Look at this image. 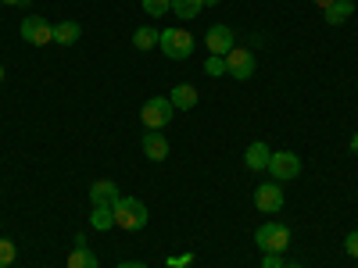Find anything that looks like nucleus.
<instances>
[{"mask_svg": "<svg viewBox=\"0 0 358 268\" xmlns=\"http://www.w3.org/2000/svg\"><path fill=\"white\" fill-rule=\"evenodd\" d=\"M111 211H115V225L126 229V232H136V229L147 225V204L136 200V197H118L111 204Z\"/></svg>", "mask_w": 358, "mask_h": 268, "instance_id": "nucleus-1", "label": "nucleus"}, {"mask_svg": "<svg viewBox=\"0 0 358 268\" xmlns=\"http://www.w3.org/2000/svg\"><path fill=\"white\" fill-rule=\"evenodd\" d=\"M158 47H162V54L169 57V61H187V57L194 54V36L187 33V29H162Z\"/></svg>", "mask_w": 358, "mask_h": 268, "instance_id": "nucleus-2", "label": "nucleus"}, {"mask_svg": "<svg viewBox=\"0 0 358 268\" xmlns=\"http://www.w3.org/2000/svg\"><path fill=\"white\" fill-rule=\"evenodd\" d=\"M255 244L262 254H283L290 247V229L283 222H265L258 232H255Z\"/></svg>", "mask_w": 358, "mask_h": 268, "instance_id": "nucleus-3", "label": "nucleus"}, {"mask_svg": "<svg viewBox=\"0 0 358 268\" xmlns=\"http://www.w3.org/2000/svg\"><path fill=\"white\" fill-rule=\"evenodd\" d=\"M172 114H176V107H172L169 97H151V100L140 107V122L151 129V133H162L172 122Z\"/></svg>", "mask_w": 358, "mask_h": 268, "instance_id": "nucleus-4", "label": "nucleus"}, {"mask_svg": "<svg viewBox=\"0 0 358 268\" xmlns=\"http://www.w3.org/2000/svg\"><path fill=\"white\" fill-rule=\"evenodd\" d=\"M18 33H22L25 43L47 47V43H54V22H47V18H40V15H29V18H22Z\"/></svg>", "mask_w": 358, "mask_h": 268, "instance_id": "nucleus-5", "label": "nucleus"}, {"mask_svg": "<svg viewBox=\"0 0 358 268\" xmlns=\"http://www.w3.org/2000/svg\"><path fill=\"white\" fill-rule=\"evenodd\" d=\"M268 175L276 179V183H287V179H297L301 175V158H297L294 151H273V158H268Z\"/></svg>", "mask_w": 358, "mask_h": 268, "instance_id": "nucleus-6", "label": "nucleus"}, {"mask_svg": "<svg viewBox=\"0 0 358 268\" xmlns=\"http://www.w3.org/2000/svg\"><path fill=\"white\" fill-rule=\"evenodd\" d=\"M255 54L251 50H244V47H233L229 54H226V75H233V79H251L255 75Z\"/></svg>", "mask_w": 358, "mask_h": 268, "instance_id": "nucleus-7", "label": "nucleus"}, {"mask_svg": "<svg viewBox=\"0 0 358 268\" xmlns=\"http://www.w3.org/2000/svg\"><path fill=\"white\" fill-rule=\"evenodd\" d=\"M204 47H208V54L226 57V54L236 47V40H233V29H229V25H212V29H208V36H204Z\"/></svg>", "mask_w": 358, "mask_h": 268, "instance_id": "nucleus-8", "label": "nucleus"}, {"mask_svg": "<svg viewBox=\"0 0 358 268\" xmlns=\"http://www.w3.org/2000/svg\"><path fill=\"white\" fill-rule=\"evenodd\" d=\"M255 207H258V211H265V215L280 211V207H283V186L280 183H262L255 190Z\"/></svg>", "mask_w": 358, "mask_h": 268, "instance_id": "nucleus-9", "label": "nucleus"}, {"mask_svg": "<svg viewBox=\"0 0 358 268\" xmlns=\"http://www.w3.org/2000/svg\"><path fill=\"white\" fill-rule=\"evenodd\" d=\"M118 197L122 193H118V186L111 183V179H97V183L90 186V200H94V207H111Z\"/></svg>", "mask_w": 358, "mask_h": 268, "instance_id": "nucleus-10", "label": "nucleus"}, {"mask_svg": "<svg viewBox=\"0 0 358 268\" xmlns=\"http://www.w3.org/2000/svg\"><path fill=\"white\" fill-rule=\"evenodd\" d=\"M143 154L151 158V161H165L169 158V136H162V133H151L147 129V136H143Z\"/></svg>", "mask_w": 358, "mask_h": 268, "instance_id": "nucleus-11", "label": "nucleus"}, {"mask_svg": "<svg viewBox=\"0 0 358 268\" xmlns=\"http://www.w3.org/2000/svg\"><path fill=\"white\" fill-rule=\"evenodd\" d=\"M268 158H273V151L258 140V143H251L248 151H244V165L251 168V172H265L268 168Z\"/></svg>", "mask_w": 358, "mask_h": 268, "instance_id": "nucleus-12", "label": "nucleus"}, {"mask_svg": "<svg viewBox=\"0 0 358 268\" xmlns=\"http://www.w3.org/2000/svg\"><path fill=\"white\" fill-rule=\"evenodd\" d=\"M169 100H172L176 111H190V107H197V89L190 82H179L172 94H169Z\"/></svg>", "mask_w": 358, "mask_h": 268, "instance_id": "nucleus-13", "label": "nucleus"}, {"mask_svg": "<svg viewBox=\"0 0 358 268\" xmlns=\"http://www.w3.org/2000/svg\"><path fill=\"white\" fill-rule=\"evenodd\" d=\"M79 36H83V25L79 22H54V43L72 47Z\"/></svg>", "mask_w": 358, "mask_h": 268, "instance_id": "nucleus-14", "label": "nucleus"}, {"mask_svg": "<svg viewBox=\"0 0 358 268\" xmlns=\"http://www.w3.org/2000/svg\"><path fill=\"white\" fill-rule=\"evenodd\" d=\"M158 29H151V25H143V29H136V33H133V47L136 50H155L158 47Z\"/></svg>", "mask_w": 358, "mask_h": 268, "instance_id": "nucleus-15", "label": "nucleus"}, {"mask_svg": "<svg viewBox=\"0 0 358 268\" xmlns=\"http://www.w3.org/2000/svg\"><path fill=\"white\" fill-rule=\"evenodd\" d=\"M351 15H355V0H337V4L326 11V22H330V25H344Z\"/></svg>", "mask_w": 358, "mask_h": 268, "instance_id": "nucleus-16", "label": "nucleus"}, {"mask_svg": "<svg viewBox=\"0 0 358 268\" xmlns=\"http://www.w3.org/2000/svg\"><path fill=\"white\" fill-rule=\"evenodd\" d=\"M208 4V0H172V11L183 18V22H190V18H197L201 15V8Z\"/></svg>", "mask_w": 358, "mask_h": 268, "instance_id": "nucleus-17", "label": "nucleus"}, {"mask_svg": "<svg viewBox=\"0 0 358 268\" xmlns=\"http://www.w3.org/2000/svg\"><path fill=\"white\" fill-rule=\"evenodd\" d=\"M90 225H94L97 232L115 229V211H111V207H94V215H90Z\"/></svg>", "mask_w": 358, "mask_h": 268, "instance_id": "nucleus-18", "label": "nucleus"}, {"mask_svg": "<svg viewBox=\"0 0 358 268\" xmlns=\"http://www.w3.org/2000/svg\"><path fill=\"white\" fill-rule=\"evenodd\" d=\"M69 268H101V265H97L94 251H86V247H76V251L69 254Z\"/></svg>", "mask_w": 358, "mask_h": 268, "instance_id": "nucleus-19", "label": "nucleus"}, {"mask_svg": "<svg viewBox=\"0 0 358 268\" xmlns=\"http://www.w3.org/2000/svg\"><path fill=\"white\" fill-rule=\"evenodd\" d=\"M140 4H143V11L151 18H162V15L172 11V0H140Z\"/></svg>", "mask_w": 358, "mask_h": 268, "instance_id": "nucleus-20", "label": "nucleus"}, {"mask_svg": "<svg viewBox=\"0 0 358 268\" xmlns=\"http://www.w3.org/2000/svg\"><path fill=\"white\" fill-rule=\"evenodd\" d=\"M204 72H208V75H226V57H215V54H208V61H204Z\"/></svg>", "mask_w": 358, "mask_h": 268, "instance_id": "nucleus-21", "label": "nucleus"}, {"mask_svg": "<svg viewBox=\"0 0 358 268\" xmlns=\"http://www.w3.org/2000/svg\"><path fill=\"white\" fill-rule=\"evenodd\" d=\"M15 261V244L11 240H0V268H8Z\"/></svg>", "mask_w": 358, "mask_h": 268, "instance_id": "nucleus-22", "label": "nucleus"}, {"mask_svg": "<svg viewBox=\"0 0 358 268\" xmlns=\"http://www.w3.org/2000/svg\"><path fill=\"white\" fill-rule=\"evenodd\" d=\"M287 261H283V254H265L262 258V268H283Z\"/></svg>", "mask_w": 358, "mask_h": 268, "instance_id": "nucleus-23", "label": "nucleus"}, {"mask_svg": "<svg viewBox=\"0 0 358 268\" xmlns=\"http://www.w3.org/2000/svg\"><path fill=\"white\" fill-rule=\"evenodd\" d=\"M344 251L351 258H358V232H348V240H344Z\"/></svg>", "mask_w": 358, "mask_h": 268, "instance_id": "nucleus-24", "label": "nucleus"}, {"mask_svg": "<svg viewBox=\"0 0 358 268\" xmlns=\"http://www.w3.org/2000/svg\"><path fill=\"white\" fill-rule=\"evenodd\" d=\"M312 4H315V8H322V11H330V8L337 4V0H312Z\"/></svg>", "mask_w": 358, "mask_h": 268, "instance_id": "nucleus-25", "label": "nucleus"}, {"mask_svg": "<svg viewBox=\"0 0 358 268\" xmlns=\"http://www.w3.org/2000/svg\"><path fill=\"white\" fill-rule=\"evenodd\" d=\"M118 268H147V265H143V261H122Z\"/></svg>", "mask_w": 358, "mask_h": 268, "instance_id": "nucleus-26", "label": "nucleus"}, {"mask_svg": "<svg viewBox=\"0 0 358 268\" xmlns=\"http://www.w3.org/2000/svg\"><path fill=\"white\" fill-rule=\"evenodd\" d=\"M351 151H358V133H355V140H351Z\"/></svg>", "mask_w": 358, "mask_h": 268, "instance_id": "nucleus-27", "label": "nucleus"}, {"mask_svg": "<svg viewBox=\"0 0 358 268\" xmlns=\"http://www.w3.org/2000/svg\"><path fill=\"white\" fill-rule=\"evenodd\" d=\"M4 4H29V0H4Z\"/></svg>", "mask_w": 358, "mask_h": 268, "instance_id": "nucleus-28", "label": "nucleus"}, {"mask_svg": "<svg viewBox=\"0 0 358 268\" xmlns=\"http://www.w3.org/2000/svg\"><path fill=\"white\" fill-rule=\"evenodd\" d=\"M283 268H301V265H283Z\"/></svg>", "mask_w": 358, "mask_h": 268, "instance_id": "nucleus-29", "label": "nucleus"}, {"mask_svg": "<svg viewBox=\"0 0 358 268\" xmlns=\"http://www.w3.org/2000/svg\"><path fill=\"white\" fill-rule=\"evenodd\" d=\"M0 79H4V68H0Z\"/></svg>", "mask_w": 358, "mask_h": 268, "instance_id": "nucleus-30", "label": "nucleus"}]
</instances>
